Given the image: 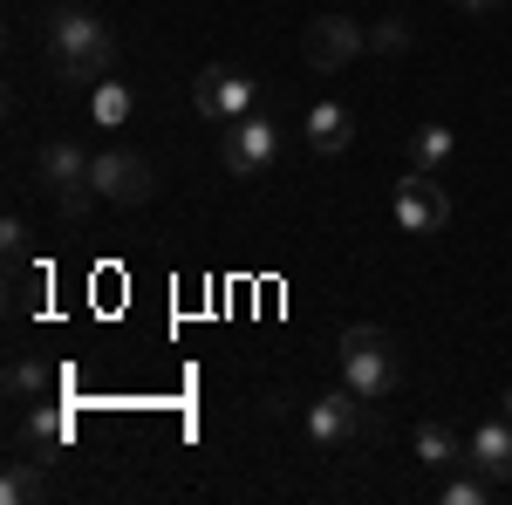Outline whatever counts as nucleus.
<instances>
[{"mask_svg":"<svg viewBox=\"0 0 512 505\" xmlns=\"http://www.w3.org/2000/svg\"><path fill=\"white\" fill-rule=\"evenodd\" d=\"M369 48H376V55H403V48H410V14H383V21L369 28Z\"/></svg>","mask_w":512,"mask_h":505,"instance_id":"nucleus-18","label":"nucleus"},{"mask_svg":"<svg viewBox=\"0 0 512 505\" xmlns=\"http://www.w3.org/2000/svg\"><path fill=\"white\" fill-rule=\"evenodd\" d=\"M48 492V471H41V458H21V465H7V478H0V505H28Z\"/></svg>","mask_w":512,"mask_h":505,"instance_id":"nucleus-14","label":"nucleus"},{"mask_svg":"<svg viewBox=\"0 0 512 505\" xmlns=\"http://www.w3.org/2000/svg\"><path fill=\"white\" fill-rule=\"evenodd\" d=\"M485 485H492L485 471H472V478H451V485H444V505H478V499H485Z\"/></svg>","mask_w":512,"mask_h":505,"instance_id":"nucleus-20","label":"nucleus"},{"mask_svg":"<svg viewBox=\"0 0 512 505\" xmlns=\"http://www.w3.org/2000/svg\"><path fill=\"white\" fill-rule=\"evenodd\" d=\"M349 137H355V110L349 103H315V110H308V144H315L321 157L349 151Z\"/></svg>","mask_w":512,"mask_h":505,"instance_id":"nucleus-11","label":"nucleus"},{"mask_svg":"<svg viewBox=\"0 0 512 505\" xmlns=\"http://www.w3.org/2000/svg\"><path fill=\"white\" fill-rule=\"evenodd\" d=\"M89 185H96V198H110V205H151V192H158L151 164L137 151H96L89 157Z\"/></svg>","mask_w":512,"mask_h":505,"instance_id":"nucleus-5","label":"nucleus"},{"mask_svg":"<svg viewBox=\"0 0 512 505\" xmlns=\"http://www.w3.org/2000/svg\"><path fill=\"white\" fill-rule=\"evenodd\" d=\"M192 110L205 123H239L253 110V76H239V69H205L192 82Z\"/></svg>","mask_w":512,"mask_h":505,"instance_id":"nucleus-8","label":"nucleus"},{"mask_svg":"<svg viewBox=\"0 0 512 505\" xmlns=\"http://www.w3.org/2000/svg\"><path fill=\"white\" fill-rule=\"evenodd\" d=\"M308 437H315V444H328V451H342V444L376 437V417H369V403L342 383V389H328V396H315V403H308Z\"/></svg>","mask_w":512,"mask_h":505,"instance_id":"nucleus-4","label":"nucleus"},{"mask_svg":"<svg viewBox=\"0 0 512 505\" xmlns=\"http://www.w3.org/2000/svg\"><path fill=\"white\" fill-rule=\"evenodd\" d=\"M417 458H424V471H444V465L465 458V444H458L444 424H417Z\"/></svg>","mask_w":512,"mask_h":505,"instance_id":"nucleus-16","label":"nucleus"},{"mask_svg":"<svg viewBox=\"0 0 512 505\" xmlns=\"http://www.w3.org/2000/svg\"><path fill=\"white\" fill-rule=\"evenodd\" d=\"M444 219H451V198L431 185V171L396 178V226L403 233H444Z\"/></svg>","mask_w":512,"mask_h":505,"instance_id":"nucleus-9","label":"nucleus"},{"mask_svg":"<svg viewBox=\"0 0 512 505\" xmlns=\"http://www.w3.org/2000/svg\"><path fill=\"white\" fill-rule=\"evenodd\" d=\"M451 144H458V137H451L444 123H424V130H410V171H437V164L451 157Z\"/></svg>","mask_w":512,"mask_h":505,"instance_id":"nucleus-15","label":"nucleus"},{"mask_svg":"<svg viewBox=\"0 0 512 505\" xmlns=\"http://www.w3.org/2000/svg\"><path fill=\"white\" fill-rule=\"evenodd\" d=\"M35 178L55 192V205H62V219H82L89 212V151L82 144H69V137H55V144H41L35 151Z\"/></svg>","mask_w":512,"mask_h":505,"instance_id":"nucleus-3","label":"nucleus"},{"mask_svg":"<svg viewBox=\"0 0 512 505\" xmlns=\"http://www.w3.org/2000/svg\"><path fill=\"white\" fill-rule=\"evenodd\" d=\"M219 157H226V171H233V178H260V171L280 157V130H274L267 117H253V110H246L239 123H226Z\"/></svg>","mask_w":512,"mask_h":505,"instance_id":"nucleus-7","label":"nucleus"},{"mask_svg":"<svg viewBox=\"0 0 512 505\" xmlns=\"http://www.w3.org/2000/svg\"><path fill=\"white\" fill-rule=\"evenodd\" d=\"M342 383H349L362 403H383V396L403 383V362H396L383 328H342Z\"/></svg>","mask_w":512,"mask_h":505,"instance_id":"nucleus-2","label":"nucleus"},{"mask_svg":"<svg viewBox=\"0 0 512 505\" xmlns=\"http://www.w3.org/2000/svg\"><path fill=\"white\" fill-rule=\"evenodd\" d=\"M492 7H499V0H465V14H492Z\"/></svg>","mask_w":512,"mask_h":505,"instance_id":"nucleus-21","label":"nucleus"},{"mask_svg":"<svg viewBox=\"0 0 512 505\" xmlns=\"http://www.w3.org/2000/svg\"><path fill=\"white\" fill-rule=\"evenodd\" d=\"M110 62H117L110 28H103L89 7H62V14H48V69H55L62 82H103V76H110Z\"/></svg>","mask_w":512,"mask_h":505,"instance_id":"nucleus-1","label":"nucleus"},{"mask_svg":"<svg viewBox=\"0 0 512 505\" xmlns=\"http://www.w3.org/2000/svg\"><path fill=\"white\" fill-rule=\"evenodd\" d=\"M362 48H369V28L349 21V14H321V21H308V41H301V55H308V69H315V76L349 69Z\"/></svg>","mask_w":512,"mask_h":505,"instance_id":"nucleus-6","label":"nucleus"},{"mask_svg":"<svg viewBox=\"0 0 512 505\" xmlns=\"http://www.w3.org/2000/svg\"><path fill=\"white\" fill-rule=\"evenodd\" d=\"M48 383H55V376L41 369L35 355H14V362H7V396H14V403H35V396H48Z\"/></svg>","mask_w":512,"mask_h":505,"instance_id":"nucleus-17","label":"nucleus"},{"mask_svg":"<svg viewBox=\"0 0 512 505\" xmlns=\"http://www.w3.org/2000/svg\"><path fill=\"white\" fill-rule=\"evenodd\" d=\"M21 437H28L35 451H55V444H69V437H76V417H69V403H41V410H28Z\"/></svg>","mask_w":512,"mask_h":505,"instance_id":"nucleus-12","label":"nucleus"},{"mask_svg":"<svg viewBox=\"0 0 512 505\" xmlns=\"http://www.w3.org/2000/svg\"><path fill=\"white\" fill-rule=\"evenodd\" d=\"M0 253H7V260H28V219H21V212L0 219Z\"/></svg>","mask_w":512,"mask_h":505,"instance_id":"nucleus-19","label":"nucleus"},{"mask_svg":"<svg viewBox=\"0 0 512 505\" xmlns=\"http://www.w3.org/2000/svg\"><path fill=\"white\" fill-rule=\"evenodd\" d=\"M465 465L485 471L492 485H512V417L506 424H478L472 437H465Z\"/></svg>","mask_w":512,"mask_h":505,"instance_id":"nucleus-10","label":"nucleus"},{"mask_svg":"<svg viewBox=\"0 0 512 505\" xmlns=\"http://www.w3.org/2000/svg\"><path fill=\"white\" fill-rule=\"evenodd\" d=\"M506 417H512V389H506Z\"/></svg>","mask_w":512,"mask_h":505,"instance_id":"nucleus-22","label":"nucleus"},{"mask_svg":"<svg viewBox=\"0 0 512 505\" xmlns=\"http://www.w3.org/2000/svg\"><path fill=\"white\" fill-rule=\"evenodd\" d=\"M130 110H137V96H130L117 76L89 82V117L103 123V130H123V123H130Z\"/></svg>","mask_w":512,"mask_h":505,"instance_id":"nucleus-13","label":"nucleus"}]
</instances>
